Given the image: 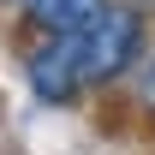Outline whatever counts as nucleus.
<instances>
[{
	"label": "nucleus",
	"mask_w": 155,
	"mask_h": 155,
	"mask_svg": "<svg viewBox=\"0 0 155 155\" xmlns=\"http://www.w3.org/2000/svg\"><path fill=\"white\" fill-rule=\"evenodd\" d=\"M78 54H84V84L90 90H107L119 78H131L149 60V12H137L131 0H107L78 30Z\"/></svg>",
	"instance_id": "obj_1"
},
{
	"label": "nucleus",
	"mask_w": 155,
	"mask_h": 155,
	"mask_svg": "<svg viewBox=\"0 0 155 155\" xmlns=\"http://www.w3.org/2000/svg\"><path fill=\"white\" fill-rule=\"evenodd\" d=\"M24 84H30V96L48 101V107H72L78 96H90L78 36H30L24 42Z\"/></svg>",
	"instance_id": "obj_2"
},
{
	"label": "nucleus",
	"mask_w": 155,
	"mask_h": 155,
	"mask_svg": "<svg viewBox=\"0 0 155 155\" xmlns=\"http://www.w3.org/2000/svg\"><path fill=\"white\" fill-rule=\"evenodd\" d=\"M101 6H107V0H30L18 18H24L30 36H78Z\"/></svg>",
	"instance_id": "obj_3"
},
{
	"label": "nucleus",
	"mask_w": 155,
	"mask_h": 155,
	"mask_svg": "<svg viewBox=\"0 0 155 155\" xmlns=\"http://www.w3.org/2000/svg\"><path fill=\"white\" fill-rule=\"evenodd\" d=\"M131 107L143 119H155V48H149V60L131 72Z\"/></svg>",
	"instance_id": "obj_4"
},
{
	"label": "nucleus",
	"mask_w": 155,
	"mask_h": 155,
	"mask_svg": "<svg viewBox=\"0 0 155 155\" xmlns=\"http://www.w3.org/2000/svg\"><path fill=\"white\" fill-rule=\"evenodd\" d=\"M0 6H6V12H24V6H30V0H0Z\"/></svg>",
	"instance_id": "obj_5"
},
{
	"label": "nucleus",
	"mask_w": 155,
	"mask_h": 155,
	"mask_svg": "<svg viewBox=\"0 0 155 155\" xmlns=\"http://www.w3.org/2000/svg\"><path fill=\"white\" fill-rule=\"evenodd\" d=\"M131 6H137V12H149V18H155V0H131Z\"/></svg>",
	"instance_id": "obj_6"
}]
</instances>
